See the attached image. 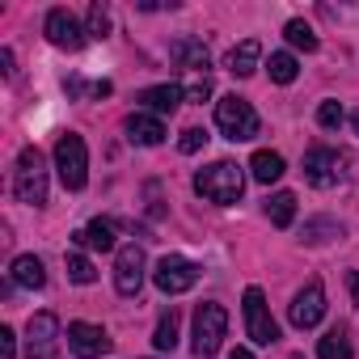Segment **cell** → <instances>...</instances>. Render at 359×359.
<instances>
[{
	"label": "cell",
	"instance_id": "obj_4",
	"mask_svg": "<svg viewBox=\"0 0 359 359\" xmlns=\"http://www.w3.org/2000/svg\"><path fill=\"white\" fill-rule=\"evenodd\" d=\"M55 169H60V182L68 191H85V182H89V148H85L81 135L68 131V135L55 140Z\"/></svg>",
	"mask_w": 359,
	"mask_h": 359
},
{
	"label": "cell",
	"instance_id": "obj_6",
	"mask_svg": "<svg viewBox=\"0 0 359 359\" xmlns=\"http://www.w3.org/2000/svg\"><path fill=\"white\" fill-rule=\"evenodd\" d=\"M152 279H156V287H161L165 296H182V292H191V287L199 283V266H195L191 258H182V254H165V258L156 262Z\"/></svg>",
	"mask_w": 359,
	"mask_h": 359
},
{
	"label": "cell",
	"instance_id": "obj_15",
	"mask_svg": "<svg viewBox=\"0 0 359 359\" xmlns=\"http://www.w3.org/2000/svg\"><path fill=\"white\" fill-rule=\"evenodd\" d=\"M182 97H187L182 85H152V89H144V93H135V102L148 106V110H156V114H173L177 106H182Z\"/></svg>",
	"mask_w": 359,
	"mask_h": 359
},
{
	"label": "cell",
	"instance_id": "obj_29",
	"mask_svg": "<svg viewBox=\"0 0 359 359\" xmlns=\"http://www.w3.org/2000/svg\"><path fill=\"white\" fill-rule=\"evenodd\" d=\"M317 123H321L325 131L342 127V106H338V102H321V106H317Z\"/></svg>",
	"mask_w": 359,
	"mask_h": 359
},
{
	"label": "cell",
	"instance_id": "obj_31",
	"mask_svg": "<svg viewBox=\"0 0 359 359\" xmlns=\"http://www.w3.org/2000/svg\"><path fill=\"white\" fill-rule=\"evenodd\" d=\"M187 97L203 106V102L212 97V81H208V76H199V81H191V85H187Z\"/></svg>",
	"mask_w": 359,
	"mask_h": 359
},
{
	"label": "cell",
	"instance_id": "obj_21",
	"mask_svg": "<svg viewBox=\"0 0 359 359\" xmlns=\"http://www.w3.org/2000/svg\"><path fill=\"white\" fill-rule=\"evenodd\" d=\"M13 283L18 287H43L47 283V271H43V262L34 258V254H22V258H13Z\"/></svg>",
	"mask_w": 359,
	"mask_h": 359
},
{
	"label": "cell",
	"instance_id": "obj_37",
	"mask_svg": "<svg viewBox=\"0 0 359 359\" xmlns=\"http://www.w3.org/2000/svg\"><path fill=\"white\" fill-rule=\"evenodd\" d=\"M292 359H304V355H292Z\"/></svg>",
	"mask_w": 359,
	"mask_h": 359
},
{
	"label": "cell",
	"instance_id": "obj_1",
	"mask_svg": "<svg viewBox=\"0 0 359 359\" xmlns=\"http://www.w3.org/2000/svg\"><path fill=\"white\" fill-rule=\"evenodd\" d=\"M195 191H199L208 203L229 208V203H237L241 191H245V173H241L233 161H216V165H208V169L195 173Z\"/></svg>",
	"mask_w": 359,
	"mask_h": 359
},
{
	"label": "cell",
	"instance_id": "obj_30",
	"mask_svg": "<svg viewBox=\"0 0 359 359\" xmlns=\"http://www.w3.org/2000/svg\"><path fill=\"white\" fill-rule=\"evenodd\" d=\"M203 144H208V131H203V127H187V131H182V140H177V148H182L187 156H191V152H199Z\"/></svg>",
	"mask_w": 359,
	"mask_h": 359
},
{
	"label": "cell",
	"instance_id": "obj_32",
	"mask_svg": "<svg viewBox=\"0 0 359 359\" xmlns=\"http://www.w3.org/2000/svg\"><path fill=\"white\" fill-rule=\"evenodd\" d=\"M18 355V334L9 325H0V359H13Z\"/></svg>",
	"mask_w": 359,
	"mask_h": 359
},
{
	"label": "cell",
	"instance_id": "obj_18",
	"mask_svg": "<svg viewBox=\"0 0 359 359\" xmlns=\"http://www.w3.org/2000/svg\"><path fill=\"white\" fill-rule=\"evenodd\" d=\"M258 64H262V43L258 39H245L241 47H233V55H229V72L233 76H254L258 72Z\"/></svg>",
	"mask_w": 359,
	"mask_h": 359
},
{
	"label": "cell",
	"instance_id": "obj_2",
	"mask_svg": "<svg viewBox=\"0 0 359 359\" xmlns=\"http://www.w3.org/2000/svg\"><path fill=\"white\" fill-rule=\"evenodd\" d=\"M13 195L30 208H43L47 203V161L34 144H26L18 152V173H13Z\"/></svg>",
	"mask_w": 359,
	"mask_h": 359
},
{
	"label": "cell",
	"instance_id": "obj_36",
	"mask_svg": "<svg viewBox=\"0 0 359 359\" xmlns=\"http://www.w3.org/2000/svg\"><path fill=\"white\" fill-rule=\"evenodd\" d=\"M351 127H355V135H359V110H355V114H351Z\"/></svg>",
	"mask_w": 359,
	"mask_h": 359
},
{
	"label": "cell",
	"instance_id": "obj_33",
	"mask_svg": "<svg viewBox=\"0 0 359 359\" xmlns=\"http://www.w3.org/2000/svg\"><path fill=\"white\" fill-rule=\"evenodd\" d=\"M346 287H351V300L359 309V271H346Z\"/></svg>",
	"mask_w": 359,
	"mask_h": 359
},
{
	"label": "cell",
	"instance_id": "obj_13",
	"mask_svg": "<svg viewBox=\"0 0 359 359\" xmlns=\"http://www.w3.org/2000/svg\"><path fill=\"white\" fill-rule=\"evenodd\" d=\"M68 351L76 359H102L110 351V338L102 325H89V321H72L68 325Z\"/></svg>",
	"mask_w": 359,
	"mask_h": 359
},
{
	"label": "cell",
	"instance_id": "obj_5",
	"mask_svg": "<svg viewBox=\"0 0 359 359\" xmlns=\"http://www.w3.org/2000/svg\"><path fill=\"white\" fill-rule=\"evenodd\" d=\"M216 127L237 144V140H254L262 123H258V110H254L245 97L229 93V97H220V102H216Z\"/></svg>",
	"mask_w": 359,
	"mask_h": 359
},
{
	"label": "cell",
	"instance_id": "obj_7",
	"mask_svg": "<svg viewBox=\"0 0 359 359\" xmlns=\"http://www.w3.org/2000/svg\"><path fill=\"white\" fill-rule=\"evenodd\" d=\"M60 355V317L34 313L26 325V359H55Z\"/></svg>",
	"mask_w": 359,
	"mask_h": 359
},
{
	"label": "cell",
	"instance_id": "obj_22",
	"mask_svg": "<svg viewBox=\"0 0 359 359\" xmlns=\"http://www.w3.org/2000/svg\"><path fill=\"white\" fill-rule=\"evenodd\" d=\"M266 216H271L275 229H292V220H296V195H292V191L271 195V199H266Z\"/></svg>",
	"mask_w": 359,
	"mask_h": 359
},
{
	"label": "cell",
	"instance_id": "obj_28",
	"mask_svg": "<svg viewBox=\"0 0 359 359\" xmlns=\"http://www.w3.org/2000/svg\"><path fill=\"white\" fill-rule=\"evenodd\" d=\"M110 34V13L106 5H89V39H106Z\"/></svg>",
	"mask_w": 359,
	"mask_h": 359
},
{
	"label": "cell",
	"instance_id": "obj_19",
	"mask_svg": "<svg viewBox=\"0 0 359 359\" xmlns=\"http://www.w3.org/2000/svg\"><path fill=\"white\" fill-rule=\"evenodd\" d=\"M72 241L85 245V250H114V224L110 220H89L85 229L72 233Z\"/></svg>",
	"mask_w": 359,
	"mask_h": 359
},
{
	"label": "cell",
	"instance_id": "obj_9",
	"mask_svg": "<svg viewBox=\"0 0 359 359\" xmlns=\"http://www.w3.org/2000/svg\"><path fill=\"white\" fill-rule=\"evenodd\" d=\"M287 317H292V325H296V330H313V325L325 317V287H321V279H309V283L296 292V300H292Z\"/></svg>",
	"mask_w": 359,
	"mask_h": 359
},
{
	"label": "cell",
	"instance_id": "obj_17",
	"mask_svg": "<svg viewBox=\"0 0 359 359\" xmlns=\"http://www.w3.org/2000/svg\"><path fill=\"white\" fill-rule=\"evenodd\" d=\"M250 173H254V182L271 187V182H279V177L287 173V165H283V156H279V152H271V148H258V152L250 156Z\"/></svg>",
	"mask_w": 359,
	"mask_h": 359
},
{
	"label": "cell",
	"instance_id": "obj_16",
	"mask_svg": "<svg viewBox=\"0 0 359 359\" xmlns=\"http://www.w3.org/2000/svg\"><path fill=\"white\" fill-rule=\"evenodd\" d=\"M169 55H173V64H182V68H191V72H203V76H208V68H212V55H208V47H203L199 39H177Z\"/></svg>",
	"mask_w": 359,
	"mask_h": 359
},
{
	"label": "cell",
	"instance_id": "obj_20",
	"mask_svg": "<svg viewBox=\"0 0 359 359\" xmlns=\"http://www.w3.org/2000/svg\"><path fill=\"white\" fill-rule=\"evenodd\" d=\"M317 355H321V359H351V355H355V346H351V334H346V325H334V330H325V334L317 338Z\"/></svg>",
	"mask_w": 359,
	"mask_h": 359
},
{
	"label": "cell",
	"instance_id": "obj_27",
	"mask_svg": "<svg viewBox=\"0 0 359 359\" xmlns=\"http://www.w3.org/2000/svg\"><path fill=\"white\" fill-rule=\"evenodd\" d=\"M330 237H342V224H334V220H317V224H304V241H330Z\"/></svg>",
	"mask_w": 359,
	"mask_h": 359
},
{
	"label": "cell",
	"instance_id": "obj_12",
	"mask_svg": "<svg viewBox=\"0 0 359 359\" xmlns=\"http://www.w3.org/2000/svg\"><path fill=\"white\" fill-rule=\"evenodd\" d=\"M43 30H47V39H51L55 47H64V51H81V47H85V39H89V30H85L68 9H51Z\"/></svg>",
	"mask_w": 359,
	"mask_h": 359
},
{
	"label": "cell",
	"instance_id": "obj_25",
	"mask_svg": "<svg viewBox=\"0 0 359 359\" xmlns=\"http://www.w3.org/2000/svg\"><path fill=\"white\" fill-rule=\"evenodd\" d=\"M283 34H287V43H292L296 51H317V34H313V26H304L300 18H296V22H287V26H283Z\"/></svg>",
	"mask_w": 359,
	"mask_h": 359
},
{
	"label": "cell",
	"instance_id": "obj_34",
	"mask_svg": "<svg viewBox=\"0 0 359 359\" xmlns=\"http://www.w3.org/2000/svg\"><path fill=\"white\" fill-rule=\"evenodd\" d=\"M0 72H5V76H13L18 68H13V51L5 47V51H0Z\"/></svg>",
	"mask_w": 359,
	"mask_h": 359
},
{
	"label": "cell",
	"instance_id": "obj_14",
	"mask_svg": "<svg viewBox=\"0 0 359 359\" xmlns=\"http://www.w3.org/2000/svg\"><path fill=\"white\" fill-rule=\"evenodd\" d=\"M127 140H131V144H144V148H156V144L165 140V123H161L156 114L135 110V114H127Z\"/></svg>",
	"mask_w": 359,
	"mask_h": 359
},
{
	"label": "cell",
	"instance_id": "obj_26",
	"mask_svg": "<svg viewBox=\"0 0 359 359\" xmlns=\"http://www.w3.org/2000/svg\"><path fill=\"white\" fill-rule=\"evenodd\" d=\"M68 279H72V283H93L97 271H93V262H89L85 254H68Z\"/></svg>",
	"mask_w": 359,
	"mask_h": 359
},
{
	"label": "cell",
	"instance_id": "obj_10",
	"mask_svg": "<svg viewBox=\"0 0 359 359\" xmlns=\"http://www.w3.org/2000/svg\"><path fill=\"white\" fill-rule=\"evenodd\" d=\"M144 245H123L118 250V262H114V292L118 296H135L140 292V283H144Z\"/></svg>",
	"mask_w": 359,
	"mask_h": 359
},
{
	"label": "cell",
	"instance_id": "obj_11",
	"mask_svg": "<svg viewBox=\"0 0 359 359\" xmlns=\"http://www.w3.org/2000/svg\"><path fill=\"white\" fill-rule=\"evenodd\" d=\"M342 177V156L334 152V148H309L304 152V182L309 187H334Z\"/></svg>",
	"mask_w": 359,
	"mask_h": 359
},
{
	"label": "cell",
	"instance_id": "obj_24",
	"mask_svg": "<svg viewBox=\"0 0 359 359\" xmlns=\"http://www.w3.org/2000/svg\"><path fill=\"white\" fill-rule=\"evenodd\" d=\"M152 342H156V351H173L177 346V309H169V313H161V321H156V334H152Z\"/></svg>",
	"mask_w": 359,
	"mask_h": 359
},
{
	"label": "cell",
	"instance_id": "obj_3",
	"mask_svg": "<svg viewBox=\"0 0 359 359\" xmlns=\"http://www.w3.org/2000/svg\"><path fill=\"white\" fill-rule=\"evenodd\" d=\"M224 330H229L224 304H216V300L199 304V309H195V338H191V351H195L199 359H212V355L224 346Z\"/></svg>",
	"mask_w": 359,
	"mask_h": 359
},
{
	"label": "cell",
	"instance_id": "obj_8",
	"mask_svg": "<svg viewBox=\"0 0 359 359\" xmlns=\"http://www.w3.org/2000/svg\"><path fill=\"white\" fill-rule=\"evenodd\" d=\"M245 334H250L258 346L279 342V325H275V317H271V309H266L262 287H245Z\"/></svg>",
	"mask_w": 359,
	"mask_h": 359
},
{
	"label": "cell",
	"instance_id": "obj_35",
	"mask_svg": "<svg viewBox=\"0 0 359 359\" xmlns=\"http://www.w3.org/2000/svg\"><path fill=\"white\" fill-rule=\"evenodd\" d=\"M229 359H254V351H245V346H233V351H229Z\"/></svg>",
	"mask_w": 359,
	"mask_h": 359
},
{
	"label": "cell",
	"instance_id": "obj_23",
	"mask_svg": "<svg viewBox=\"0 0 359 359\" xmlns=\"http://www.w3.org/2000/svg\"><path fill=\"white\" fill-rule=\"evenodd\" d=\"M266 72H271V81H275V85H292V81H296V72H300V64H296V55L275 51V55H271V64H266Z\"/></svg>",
	"mask_w": 359,
	"mask_h": 359
}]
</instances>
